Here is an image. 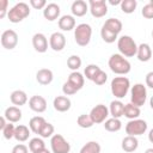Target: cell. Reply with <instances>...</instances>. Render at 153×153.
<instances>
[{
    "instance_id": "obj_1",
    "label": "cell",
    "mask_w": 153,
    "mask_h": 153,
    "mask_svg": "<svg viewBox=\"0 0 153 153\" xmlns=\"http://www.w3.org/2000/svg\"><path fill=\"white\" fill-rule=\"evenodd\" d=\"M108 65H109V68L111 69V72H114L117 75H126L131 69L130 62L121 54H112L109 57Z\"/></svg>"
},
{
    "instance_id": "obj_2",
    "label": "cell",
    "mask_w": 153,
    "mask_h": 153,
    "mask_svg": "<svg viewBox=\"0 0 153 153\" xmlns=\"http://www.w3.org/2000/svg\"><path fill=\"white\" fill-rule=\"evenodd\" d=\"M110 90H111V93L115 98L117 99H123L127 93L130 91V81L127 76L124 75H120V76H115L112 80H111V84H110Z\"/></svg>"
},
{
    "instance_id": "obj_3",
    "label": "cell",
    "mask_w": 153,
    "mask_h": 153,
    "mask_svg": "<svg viewBox=\"0 0 153 153\" xmlns=\"http://www.w3.org/2000/svg\"><path fill=\"white\" fill-rule=\"evenodd\" d=\"M117 49L124 57H133L137 53V44L133 37L123 35L117 39Z\"/></svg>"
},
{
    "instance_id": "obj_4",
    "label": "cell",
    "mask_w": 153,
    "mask_h": 153,
    "mask_svg": "<svg viewBox=\"0 0 153 153\" xmlns=\"http://www.w3.org/2000/svg\"><path fill=\"white\" fill-rule=\"evenodd\" d=\"M92 37V27L87 23L78 24L74 29V39L75 43L80 47H86L91 42Z\"/></svg>"
},
{
    "instance_id": "obj_5",
    "label": "cell",
    "mask_w": 153,
    "mask_h": 153,
    "mask_svg": "<svg viewBox=\"0 0 153 153\" xmlns=\"http://www.w3.org/2000/svg\"><path fill=\"white\" fill-rule=\"evenodd\" d=\"M30 16V7L26 2H18L16 4L11 10H8L7 18L11 23L17 24L23 22L25 18Z\"/></svg>"
},
{
    "instance_id": "obj_6",
    "label": "cell",
    "mask_w": 153,
    "mask_h": 153,
    "mask_svg": "<svg viewBox=\"0 0 153 153\" xmlns=\"http://www.w3.org/2000/svg\"><path fill=\"white\" fill-rule=\"evenodd\" d=\"M147 100V88L143 84H135L130 87V103L136 106H142Z\"/></svg>"
},
{
    "instance_id": "obj_7",
    "label": "cell",
    "mask_w": 153,
    "mask_h": 153,
    "mask_svg": "<svg viewBox=\"0 0 153 153\" xmlns=\"http://www.w3.org/2000/svg\"><path fill=\"white\" fill-rule=\"evenodd\" d=\"M147 128H148V124L145 120H140V118L130 120L126 124V133L127 135H130V136H140L146 133Z\"/></svg>"
},
{
    "instance_id": "obj_8",
    "label": "cell",
    "mask_w": 153,
    "mask_h": 153,
    "mask_svg": "<svg viewBox=\"0 0 153 153\" xmlns=\"http://www.w3.org/2000/svg\"><path fill=\"white\" fill-rule=\"evenodd\" d=\"M50 148L51 153H69L71 143L61 134H54L50 137Z\"/></svg>"
},
{
    "instance_id": "obj_9",
    "label": "cell",
    "mask_w": 153,
    "mask_h": 153,
    "mask_svg": "<svg viewBox=\"0 0 153 153\" xmlns=\"http://www.w3.org/2000/svg\"><path fill=\"white\" fill-rule=\"evenodd\" d=\"M88 115L91 116V118H92V121H93L94 124H99V123H104L108 120L110 112H109V108L106 105H104V104H97L96 106H93L91 109V111H90Z\"/></svg>"
},
{
    "instance_id": "obj_10",
    "label": "cell",
    "mask_w": 153,
    "mask_h": 153,
    "mask_svg": "<svg viewBox=\"0 0 153 153\" xmlns=\"http://www.w3.org/2000/svg\"><path fill=\"white\" fill-rule=\"evenodd\" d=\"M1 45L2 48L7 49V50H12L17 47L18 44V33L12 30V29H8V30H5L2 33H1Z\"/></svg>"
},
{
    "instance_id": "obj_11",
    "label": "cell",
    "mask_w": 153,
    "mask_h": 153,
    "mask_svg": "<svg viewBox=\"0 0 153 153\" xmlns=\"http://www.w3.org/2000/svg\"><path fill=\"white\" fill-rule=\"evenodd\" d=\"M88 7L94 18H102L108 13V4L105 0H90Z\"/></svg>"
},
{
    "instance_id": "obj_12",
    "label": "cell",
    "mask_w": 153,
    "mask_h": 153,
    "mask_svg": "<svg viewBox=\"0 0 153 153\" xmlns=\"http://www.w3.org/2000/svg\"><path fill=\"white\" fill-rule=\"evenodd\" d=\"M66 37L62 32H53L49 37V47L54 50V51H62L66 47Z\"/></svg>"
},
{
    "instance_id": "obj_13",
    "label": "cell",
    "mask_w": 153,
    "mask_h": 153,
    "mask_svg": "<svg viewBox=\"0 0 153 153\" xmlns=\"http://www.w3.org/2000/svg\"><path fill=\"white\" fill-rule=\"evenodd\" d=\"M47 100L44 97L42 96H38V94H35L32 96L30 99H29V108L35 111V112H38V114H42L47 110Z\"/></svg>"
},
{
    "instance_id": "obj_14",
    "label": "cell",
    "mask_w": 153,
    "mask_h": 153,
    "mask_svg": "<svg viewBox=\"0 0 153 153\" xmlns=\"http://www.w3.org/2000/svg\"><path fill=\"white\" fill-rule=\"evenodd\" d=\"M32 47L37 53H45L48 50V38L44 33L37 32L32 36Z\"/></svg>"
},
{
    "instance_id": "obj_15",
    "label": "cell",
    "mask_w": 153,
    "mask_h": 153,
    "mask_svg": "<svg viewBox=\"0 0 153 153\" xmlns=\"http://www.w3.org/2000/svg\"><path fill=\"white\" fill-rule=\"evenodd\" d=\"M60 13H61V10H60V6L55 2H50L45 6V8L43 10V17L49 20V22H54L56 19H59L60 17Z\"/></svg>"
},
{
    "instance_id": "obj_16",
    "label": "cell",
    "mask_w": 153,
    "mask_h": 153,
    "mask_svg": "<svg viewBox=\"0 0 153 153\" xmlns=\"http://www.w3.org/2000/svg\"><path fill=\"white\" fill-rule=\"evenodd\" d=\"M53 106L59 112H66L71 109L72 102L67 96H57L53 100Z\"/></svg>"
},
{
    "instance_id": "obj_17",
    "label": "cell",
    "mask_w": 153,
    "mask_h": 153,
    "mask_svg": "<svg viewBox=\"0 0 153 153\" xmlns=\"http://www.w3.org/2000/svg\"><path fill=\"white\" fill-rule=\"evenodd\" d=\"M87 11H90V7L88 4L84 0H75L71 6V12L73 17H84Z\"/></svg>"
},
{
    "instance_id": "obj_18",
    "label": "cell",
    "mask_w": 153,
    "mask_h": 153,
    "mask_svg": "<svg viewBox=\"0 0 153 153\" xmlns=\"http://www.w3.org/2000/svg\"><path fill=\"white\" fill-rule=\"evenodd\" d=\"M53 79H54V74H53V71L49 68H41L36 73V80L39 85H43V86L49 85L51 84Z\"/></svg>"
},
{
    "instance_id": "obj_19",
    "label": "cell",
    "mask_w": 153,
    "mask_h": 153,
    "mask_svg": "<svg viewBox=\"0 0 153 153\" xmlns=\"http://www.w3.org/2000/svg\"><path fill=\"white\" fill-rule=\"evenodd\" d=\"M4 116H5V118L8 121V122H11V123H17V122H19L20 120H22V116H23V114H22V110L18 108V106H8V108H6V110H5V112H4Z\"/></svg>"
},
{
    "instance_id": "obj_20",
    "label": "cell",
    "mask_w": 153,
    "mask_h": 153,
    "mask_svg": "<svg viewBox=\"0 0 153 153\" xmlns=\"http://www.w3.org/2000/svg\"><path fill=\"white\" fill-rule=\"evenodd\" d=\"M57 24L62 31H72L76 26L75 25V18L72 14H65V16L60 17Z\"/></svg>"
},
{
    "instance_id": "obj_21",
    "label": "cell",
    "mask_w": 153,
    "mask_h": 153,
    "mask_svg": "<svg viewBox=\"0 0 153 153\" xmlns=\"http://www.w3.org/2000/svg\"><path fill=\"white\" fill-rule=\"evenodd\" d=\"M10 100H11V103L14 105V106H23V105H25L26 103H27V94L23 91V90H16V91H13L12 93H11V96H10Z\"/></svg>"
},
{
    "instance_id": "obj_22",
    "label": "cell",
    "mask_w": 153,
    "mask_h": 153,
    "mask_svg": "<svg viewBox=\"0 0 153 153\" xmlns=\"http://www.w3.org/2000/svg\"><path fill=\"white\" fill-rule=\"evenodd\" d=\"M121 147H122V149L124 152L131 153V152H134V151L137 149V147H139V140L136 139V136L127 135L126 137H123L122 143H121Z\"/></svg>"
},
{
    "instance_id": "obj_23",
    "label": "cell",
    "mask_w": 153,
    "mask_h": 153,
    "mask_svg": "<svg viewBox=\"0 0 153 153\" xmlns=\"http://www.w3.org/2000/svg\"><path fill=\"white\" fill-rule=\"evenodd\" d=\"M136 57H137V60L141 61V62H147V61H149L151 57H152V49H151L149 44H147V43H141L140 45H137Z\"/></svg>"
},
{
    "instance_id": "obj_24",
    "label": "cell",
    "mask_w": 153,
    "mask_h": 153,
    "mask_svg": "<svg viewBox=\"0 0 153 153\" xmlns=\"http://www.w3.org/2000/svg\"><path fill=\"white\" fill-rule=\"evenodd\" d=\"M102 27H104V29L111 31V32L115 33V35H118V33L122 31L123 24H122V22H121L120 19H117V18H109V19L105 20V23L103 24Z\"/></svg>"
},
{
    "instance_id": "obj_25",
    "label": "cell",
    "mask_w": 153,
    "mask_h": 153,
    "mask_svg": "<svg viewBox=\"0 0 153 153\" xmlns=\"http://www.w3.org/2000/svg\"><path fill=\"white\" fill-rule=\"evenodd\" d=\"M124 105L120 99H115L109 105V112L114 118H120L124 114Z\"/></svg>"
},
{
    "instance_id": "obj_26",
    "label": "cell",
    "mask_w": 153,
    "mask_h": 153,
    "mask_svg": "<svg viewBox=\"0 0 153 153\" xmlns=\"http://www.w3.org/2000/svg\"><path fill=\"white\" fill-rule=\"evenodd\" d=\"M45 123H47V121L44 120V117H42V116H33L29 121V128H30V130L33 134H38L39 135V133H41V130H42V128H43V126Z\"/></svg>"
},
{
    "instance_id": "obj_27",
    "label": "cell",
    "mask_w": 153,
    "mask_h": 153,
    "mask_svg": "<svg viewBox=\"0 0 153 153\" xmlns=\"http://www.w3.org/2000/svg\"><path fill=\"white\" fill-rule=\"evenodd\" d=\"M30 128L24 126V124H18L16 127V131H14V139L18 142H25L26 140H29L30 137Z\"/></svg>"
},
{
    "instance_id": "obj_28",
    "label": "cell",
    "mask_w": 153,
    "mask_h": 153,
    "mask_svg": "<svg viewBox=\"0 0 153 153\" xmlns=\"http://www.w3.org/2000/svg\"><path fill=\"white\" fill-rule=\"evenodd\" d=\"M68 82H71L78 91L81 90L84 87V84H85V76L80 73V72H72L69 75H68Z\"/></svg>"
},
{
    "instance_id": "obj_29",
    "label": "cell",
    "mask_w": 153,
    "mask_h": 153,
    "mask_svg": "<svg viewBox=\"0 0 153 153\" xmlns=\"http://www.w3.org/2000/svg\"><path fill=\"white\" fill-rule=\"evenodd\" d=\"M140 114H141V110H140L139 106H136V105H134L131 103H128V104L124 105V114H123V116L127 117L129 121L139 118Z\"/></svg>"
},
{
    "instance_id": "obj_30",
    "label": "cell",
    "mask_w": 153,
    "mask_h": 153,
    "mask_svg": "<svg viewBox=\"0 0 153 153\" xmlns=\"http://www.w3.org/2000/svg\"><path fill=\"white\" fill-rule=\"evenodd\" d=\"M103 126H104V129H105V130H108V131H110V133H115V131L121 130V128H122V122H121L120 118H114V117H111V118H108V120L104 122Z\"/></svg>"
},
{
    "instance_id": "obj_31",
    "label": "cell",
    "mask_w": 153,
    "mask_h": 153,
    "mask_svg": "<svg viewBox=\"0 0 153 153\" xmlns=\"http://www.w3.org/2000/svg\"><path fill=\"white\" fill-rule=\"evenodd\" d=\"M102 147L97 141H88L81 148L79 153H100Z\"/></svg>"
},
{
    "instance_id": "obj_32",
    "label": "cell",
    "mask_w": 153,
    "mask_h": 153,
    "mask_svg": "<svg viewBox=\"0 0 153 153\" xmlns=\"http://www.w3.org/2000/svg\"><path fill=\"white\" fill-rule=\"evenodd\" d=\"M100 71H102V69H100L99 66H97V65H94V63H91V65H87V66L85 67L84 74H85V76H86V79L93 81V79L96 78V75H97Z\"/></svg>"
},
{
    "instance_id": "obj_33",
    "label": "cell",
    "mask_w": 153,
    "mask_h": 153,
    "mask_svg": "<svg viewBox=\"0 0 153 153\" xmlns=\"http://www.w3.org/2000/svg\"><path fill=\"white\" fill-rule=\"evenodd\" d=\"M43 148H45V143H44L42 137H32L29 141V149L32 153H36V152H38Z\"/></svg>"
},
{
    "instance_id": "obj_34",
    "label": "cell",
    "mask_w": 153,
    "mask_h": 153,
    "mask_svg": "<svg viewBox=\"0 0 153 153\" xmlns=\"http://www.w3.org/2000/svg\"><path fill=\"white\" fill-rule=\"evenodd\" d=\"M120 6H121V11L123 13L130 14V13H133L136 10L137 1L136 0H122V2H121Z\"/></svg>"
},
{
    "instance_id": "obj_35",
    "label": "cell",
    "mask_w": 153,
    "mask_h": 153,
    "mask_svg": "<svg viewBox=\"0 0 153 153\" xmlns=\"http://www.w3.org/2000/svg\"><path fill=\"white\" fill-rule=\"evenodd\" d=\"M81 59L79 55H71L68 59H67V67L72 71V72H76L80 67H81Z\"/></svg>"
},
{
    "instance_id": "obj_36",
    "label": "cell",
    "mask_w": 153,
    "mask_h": 153,
    "mask_svg": "<svg viewBox=\"0 0 153 153\" xmlns=\"http://www.w3.org/2000/svg\"><path fill=\"white\" fill-rule=\"evenodd\" d=\"M76 124L80 127V128H84V129H88L91 128L94 123L91 118L90 115H86V114H82V115H79L78 118H76Z\"/></svg>"
},
{
    "instance_id": "obj_37",
    "label": "cell",
    "mask_w": 153,
    "mask_h": 153,
    "mask_svg": "<svg viewBox=\"0 0 153 153\" xmlns=\"http://www.w3.org/2000/svg\"><path fill=\"white\" fill-rule=\"evenodd\" d=\"M117 36L118 35H115V33H112L111 31H109V30H106L104 27L100 29V37L105 43H114L116 39H118Z\"/></svg>"
},
{
    "instance_id": "obj_38",
    "label": "cell",
    "mask_w": 153,
    "mask_h": 153,
    "mask_svg": "<svg viewBox=\"0 0 153 153\" xmlns=\"http://www.w3.org/2000/svg\"><path fill=\"white\" fill-rule=\"evenodd\" d=\"M54 131H55L54 126H53L51 123L47 122V123L43 126V128H42V130H41V133H39V136H41L42 139H48V137H51V136L54 135Z\"/></svg>"
},
{
    "instance_id": "obj_39",
    "label": "cell",
    "mask_w": 153,
    "mask_h": 153,
    "mask_svg": "<svg viewBox=\"0 0 153 153\" xmlns=\"http://www.w3.org/2000/svg\"><path fill=\"white\" fill-rule=\"evenodd\" d=\"M1 131H2V135H4V137H5L6 140H11L12 137H14L16 127H14V124H13V123L8 122V123L6 124V127H5Z\"/></svg>"
},
{
    "instance_id": "obj_40",
    "label": "cell",
    "mask_w": 153,
    "mask_h": 153,
    "mask_svg": "<svg viewBox=\"0 0 153 153\" xmlns=\"http://www.w3.org/2000/svg\"><path fill=\"white\" fill-rule=\"evenodd\" d=\"M141 14L146 19H153V5L151 2L146 4L141 10Z\"/></svg>"
},
{
    "instance_id": "obj_41",
    "label": "cell",
    "mask_w": 153,
    "mask_h": 153,
    "mask_svg": "<svg viewBox=\"0 0 153 153\" xmlns=\"http://www.w3.org/2000/svg\"><path fill=\"white\" fill-rule=\"evenodd\" d=\"M62 92H63L65 96H73V94H75V93L78 92V90H76L71 82L66 81V82L62 85Z\"/></svg>"
},
{
    "instance_id": "obj_42",
    "label": "cell",
    "mask_w": 153,
    "mask_h": 153,
    "mask_svg": "<svg viewBox=\"0 0 153 153\" xmlns=\"http://www.w3.org/2000/svg\"><path fill=\"white\" fill-rule=\"evenodd\" d=\"M106 80H108V74L104 72V71H100L97 75H96V78L93 79V82L96 84V85H104L105 82H106Z\"/></svg>"
},
{
    "instance_id": "obj_43",
    "label": "cell",
    "mask_w": 153,
    "mask_h": 153,
    "mask_svg": "<svg viewBox=\"0 0 153 153\" xmlns=\"http://www.w3.org/2000/svg\"><path fill=\"white\" fill-rule=\"evenodd\" d=\"M30 5L35 10H42V8L44 10L48 4L45 0H30Z\"/></svg>"
},
{
    "instance_id": "obj_44",
    "label": "cell",
    "mask_w": 153,
    "mask_h": 153,
    "mask_svg": "<svg viewBox=\"0 0 153 153\" xmlns=\"http://www.w3.org/2000/svg\"><path fill=\"white\" fill-rule=\"evenodd\" d=\"M8 1L7 0H0V19H4L8 14Z\"/></svg>"
},
{
    "instance_id": "obj_45",
    "label": "cell",
    "mask_w": 153,
    "mask_h": 153,
    "mask_svg": "<svg viewBox=\"0 0 153 153\" xmlns=\"http://www.w3.org/2000/svg\"><path fill=\"white\" fill-rule=\"evenodd\" d=\"M11 153H29V147L24 143H18L12 148Z\"/></svg>"
},
{
    "instance_id": "obj_46",
    "label": "cell",
    "mask_w": 153,
    "mask_h": 153,
    "mask_svg": "<svg viewBox=\"0 0 153 153\" xmlns=\"http://www.w3.org/2000/svg\"><path fill=\"white\" fill-rule=\"evenodd\" d=\"M145 82H146V86H147V87L153 88V71H152V72H148V73L146 74Z\"/></svg>"
},
{
    "instance_id": "obj_47",
    "label": "cell",
    "mask_w": 153,
    "mask_h": 153,
    "mask_svg": "<svg viewBox=\"0 0 153 153\" xmlns=\"http://www.w3.org/2000/svg\"><path fill=\"white\" fill-rule=\"evenodd\" d=\"M6 121H7V120L5 118V116H1V118H0V129H1V130H2V129L6 127V124L8 123V122H6Z\"/></svg>"
},
{
    "instance_id": "obj_48",
    "label": "cell",
    "mask_w": 153,
    "mask_h": 153,
    "mask_svg": "<svg viewBox=\"0 0 153 153\" xmlns=\"http://www.w3.org/2000/svg\"><path fill=\"white\" fill-rule=\"evenodd\" d=\"M148 140H149V142L151 143H153V128L149 130V133H148Z\"/></svg>"
},
{
    "instance_id": "obj_49",
    "label": "cell",
    "mask_w": 153,
    "mask_h": 153,
    "mask_svg": "<svg viewBox=\"0 0 153 153\" xmlns=\"http://www.w3.org/2000/svg\"><path fill=\"white\" fill-rule=\"evenodd\" d=\"M121 2H122L121 0H115V1H114V0H110V1H109L110 5H121Z\"/></svg>"
},
{
    "instance_id": "obj_50",
    "label": "cell",
    "mask_w": 153,
    "mask_h": 153,
    "mask_svg": "<svg viewBox=\"0 0 153 153\" xmlns=\"http://www.w3.org/2000/svg\"><path fill=\"white\" fill-rule=\"evenodd\" d=\"M36 153H51L48 148H43V149H41V151H38V152H36Z\"/></svg>"
},
{
    "instance_id": "obj_51",
    "label": "cell",
    "mask_w": 153,
    "mask_h": 153,
    "mask_svg": "<svg viewBox=\"0 0 153 153\" xmlns=\"http://www.w3.org/2000/svg\"><path fill=\"white\" fill-rule=\"evenodd\" d=\"M149 106H151V109L153 110V96L149 98Z\"/></svg>"
},
{
    "instance_id": "obj_52",
    "label": "cell",
    "mask_w": 153,
    "mask_h": 153,
    "mask_svg": "<svg viewBox=\"0 0 153 153\" xmlns=\"http://www.w3.org/2000/svg\"><path fill=\"white\" fill-rule=\"evenodd\" d=\"M145 153H153V148H147L145 151Z\"/></svg>"
},
{
    "instance_id": "obj_53",
    "label": "cell",
    "mask_w": 153,
    "mask_h": 153,
    "mask_svg": "<svg viewBox=\"0 0 153 153\" xmlns=\"http://www.w3.org/2000/svg\"><path fill=\"white\" fill-rule=\"evenodd\" d=\"M149 2H151V4H152V5H153V0H149Z\"/></svg>"
},
{
    "instance_id": "obj_54",
    "label": "cell",
    "mask_w": 153,
    "mask_h": 153,
    "mask_svg": "<svg viewBox=\"0 0 153 153\" xmlns=\"http://www.w3.org/2000/svg\"><path fill=\"white\" fill-rule=\"evenodd\" d=\"M152 38H153V30H152Z\"/></svg>"
}]
</instances>
